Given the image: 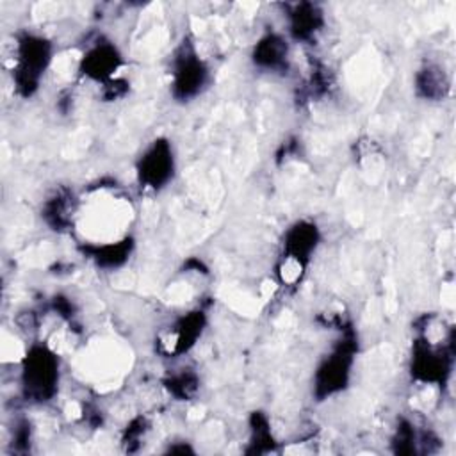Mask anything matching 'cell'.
I'll return each instance as SVG.
<instances>
[{
	"mask_svg": "<svg viewBox=\"0 0 456 456\" xmlns=\"http://www.w3.org/2000/svg\"><path fill=\"white\" fill-rule=\"evenodd\" d=\"M14 50V84L21 94L30 96L50 64L52 45L41 36L23 34L18 37Z\"/></svg>",
	"mask_w": 456,
	"mask_h": 456,
	"instance_id": "6da1fadb",
	"label": "cell"
},
{
	"mask_svg": "<svg viewBox=\"0 0 456 456\" xmlns=\"http://www.w3.org/2000/svg\"><path fill=\"white\" fill-rule=\"evenodd\" d=\"M289 16H290V32L297 39L312 37L322 23L321 12L308 4L296 5V9Z\"/></svg>",
	"mask_w": 456,
	"mask_h": 456,
	"instance_id": "ba28073f",
	"label": "cell"
},
{
	"mask_svg": "<svg viewBox=\"0 0 456 456\" xmlns=\"http://www.w3.org/2000/svg\"><path fill=\"white\" fill-rule=\"evenodd\" d=\"M208 77V69L192 48H183L175 59L173 94L178 100H191L201 93Z\"/></svg>",
	"mask_w": 456,
	"mask_h": 456,
	"instance_id": "277c9868",
	"label": "cell"
},
{
	"mask_svg": "<svg viewBox=\"0 0 456 456\" xmlns=\"http://www.w3.org/2000/svg\"><path fill=\"white\" fill-rule=\"evenodd\" d=\"M173 169H175L173 150L167 141L159 139L139 159V164H137L139 182L144 187L159 191L173 178Z\"/></svg>",
	"mask_w": 456,
	"mask_h": 456,
	"instance_id": "3957f363",
	"label": "cell"
},
{
	"mask_svg": "<svg viewBox=\"0 0 456 456\" xmlns=\"http://www.w3.org/2000/svg\"><path fill=\"white\" fill-rule=\"evenodd\" d=\"M253 61L256 66L276 71L280 68H287L289 61V46L287 41L280 34L264 36L253 52Z\"/></svg>",
	"mask_w": 456,
	"mask_h": 456,
	"instance_id": "52a82bcc",
	"label": "cell"
},
{
	"mask_svg": "<svg viewBox=\"0 0 456 456\" xmlns=\"http://www.w3.org/2000/svg\"><path fill=\"white\" fill-rule=\"evenodd\" d=\"M59 360L46 346H32L23 358L21 387L27 399L48 401L57 392Z\"/></svg>",
	"mask_w": 456,
	"mask_h": 456,
	"instance_id": "7a4b0ae2",
	"label": "cell"
},
{
	"mask_svg": "<svg viewBox=\"0 0 456 456\" xmlns=\"http://www.w3.org/2000/svg\"><path fill=\"white\" fill-rule=\"evenodd\" d=\"M121 66V55L110 43H96L80 61V73L91 80L110 82L112 73Z\"/></svg>",
	"mask_w": 456,
	"mask_h": 456,
	"instance_id": "5b68a950",
	"label": "cell"
},
{
	"mask_svg": "<svg viewBox=\"0 0 456 456\" xmlns=\"http://www.w3.org/2000/svg\"><path fill=\"white\" fill-rule=\"evenodd\" d=\"M351 365V351L344 342L337 347L328 360L317 370V392L321 395H330L340 390L347 383Z\"/></svg>",
	"mask_w": 456,
	"mask_h": 456,
	"instance_id": "8992f818",
	"label": "cell"
}]
</instances>
